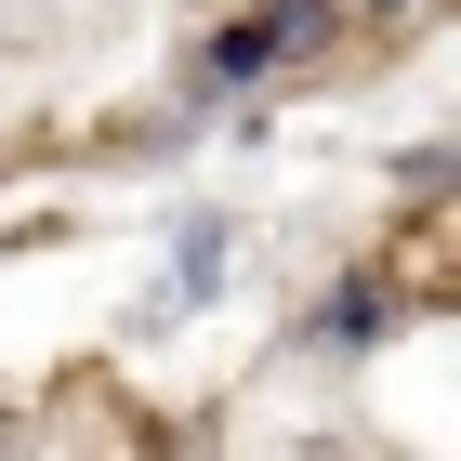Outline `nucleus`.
I'll return each instance as SVG.
<instances>
[{"instance_id": "f03ea898", "label": "nucleus", "mask_w": 461, "mask_h": 461, "mask_svg": "<svg viewBox=\"0 0 461 461\" xmlns=\"http://www.w3.org/2000/svg\"><path fill=\"white\" fill-rule=\"evenodd\" d=\"M212 264H224V224H185V264H172V290H158V317L212 303Z\"/></svg>"}, {"instance_id": "f257e3e1", "label": "nucleus", "mask_w": 461, "mask_h": 461, "mask_svg": "<svg viewBox=\"0 0 461 461\" xmlns=\"http://www.w3.org/2000/svg\"><path fill=\"white\" fill-rule=\"evenodd\" d=\"M343 27V0H264V14H238V27L212 40V93H250V79H277V67H303V53H317V40Z\"/></svg>"}]
</instances>
